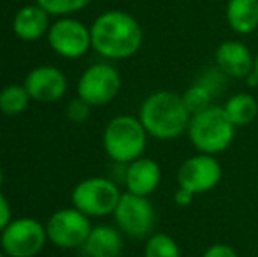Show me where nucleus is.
I'll use <instances>...</instances> for the list:
<instances>
[{
	"instance_id": "24",
	"label": "nucleus",
	"mask_w": 258,
	"mask_h": 257,
	"mask_svg": "<svg viewBox=\"0 0 258 257\" xmlns=\"http://www.w3.org/2000/svg\"><path fill=\"white\" fill-rule=\"evenodd\" d=\"M67 117L74 122H85L90 117V104L86 100H83L81 97L72 100L67 108Z\"/></svg>"
},
{
	"instance_id": "14",
	"label": "nucleus",
	"mask_w": 258,
	"mask_h": 257,
	"mask_svg": "<svg viewBox=\"0 0 258 257\" xmlns=\"http://www.w3.org/2000/svg\"><path fill=\"white\" fill-rule=\"evenodd\" d=\"M162 180V169L158 162L148 157H139L137 161L130 162L125 171V185L128 192L148 197L153 194Z\"/></svg>"
},
{
	"instance_id": "20",
	"label": "nucleus",
	"mask_w": 258,
	"mask_h": 257,
	"mask_svg": "<svg viewBox=\"0 0 258 257\" xmlns=\"http://www.w3.org/2000/svg\"><path fill=\"white\" fill-rule=\"evenodd\" d=\"M144 257H181V250L172 236L158 233L148 238L146 247H144Z\"/></svg>"
},
{
	"instance_id": "2",
	"label": "nucleus",
	"mask_w": 258,
	"mask_h": 257,
	"mask_svg": "<svg viewBox=\"0 0 258 257\" xmlns=\"http://www.w3.org/2000/svg\"><path fill=\"white\" fill-rule=\"evenodd\" d=\"M139 120L150 136L167 141L176 139L186 132L191 115L179 93L162 90L144 99L139 111Z\"/></svg>"
},
{
	"instance_id": "1",
	"label": "nucleus",
	"mask_w": 258,
	"mask_h": 257,
	"mask_svg": "<svg viewBox=\"0 0 258 257\" xmlns=\"http://www.w3.org/2000/svg\"><path fill=\"white\" fill-rule=\"evenodd\" d=\"M92 46L105 59H130L143 44V30L132 14L125 11H109L100 14L90 28Z\"/></svg>"
},
{
	"instance_id": "11",
	"label": "nucleus",
	"mask_w": 258,
	"mask_h": 257,
	"mask_svg": "<svg viewBox=\"0 0 258 257\" xmlns=\"http://www.w3.org/2000/svg\"><path fill=\"white\" fill-rule=\"evenodd\" d=\"M49 44L58 55L67 57V59H78L85 55L92 46V34L90 30L76 20H60L53 23L48 30Z\"/></svg>"
},
{
	"instance_id": "4",
	"label": "nucleus",
	"mask_w": 258,
	"mask_h": 257,
	"mask_svg": "<svg viewBox=\"0 0 258 257\" xmlns=\"http://www.w3.org/2000/svg\"><path fill=\"white\" fill-rule=\"evenodd\" d=\"M148 143V132L139 118H112L104 130V148L107 155L118 164H130L143 157Z\"/></svg>"
},
{
	"instance_id": "21",
	"label": "nucleus",
	"mask_w": 258,
	"mask_h": 257,
	"mask_svg": "<svg viewBox=\"0 0 258 257\" xmlns=\"http://www.w3.org/2000/svg\"><path fill=\"white\" fill-rule=\"evenodd\" d=\"M183 102L186 106V110L190 111V115H197L201 111H206L207 108L213 106V93L206 88L201 83H194L191 86H188L184 90L183 95Z\"/></svg>"
},
{
	"instance_id": "5",
	"label": "nucleus",
	"mask_w": 258,
	"mask_h": 257,
	"mask_svg": "<svg viewBox=\"0 0 258 257\" xmlns=\"http://www.w3.org/2000/svg\"><path fill=\"white\" fill-rule=\"evenodd\" d=\"M118 227L132 238L150 236L156 224V212L151 201L144 195L132 192L121 194L114 210Z\"/></svg>"
},
{
	"instance_id": "23",
	"label": "nucleus",
	"mask_w": 258,
	"mask_h": 257,
	"mask_svg": "<svg viewBox=\"0 0 258 257\" xmlns=\"http://www.w3.org/2000/svg\"><path fill=\"white\" fill-rule=\"evenodd\" d=\"M223 72L220 71L218 67H211L207 69L204 74L199 78L197 83H201V85H204L207 90H209L211 93H213L214 97L218 95V93L221 92V88H223Z\"/></svg>"
},
{
	"instance_id": "12",
	"label": "nucleus",
	"mask_w": 258,
	"mask_h": 257,
	"mask_svg": "<svg viewBox=\"0 0 258 257\" xmlns=\"http://www.w3.org/2000/svg\"><path fill=\"white\" fill-rule=\"evenodd\" d=\"M214 62L228 78L246 79L253 72L255 57L241 41H223L214 52Z\"/></svg>"
},
{
	"instance_id": "8",
	"label": "nucleus",
	"mask_w": 258,
	"mask_h": 257,
	"mask_svg": "<svg viewBox=\"0 0 258 257\" xmlns=\"http://www.w3.org/2000/svg\"><path fill=\"white\" fill-rule=\"evenodd\" d=\"M121 78L109 64H95L85 71L78 85V93L90 106H104L118 95Z\"/></svg>"
},
{
	"instance_id": "16",
	"label": "nucleus",
	"mask_w": 258,
	"mask_h": 257,
	"mask_svg": "<svg viewBox=\"0 0 258 257\" xmlns=\"http://www.w3.org/2000/svg\"><path fill=\"white\" fill-rule=\"evenodd\" d=\"M123 250V238L119 231L109 226H97L92 229L83 252L88 257H119Z\"/></svg>"
},
{
	"instance_id": "29",
	"label": "nucleus",
	"mask_w": 258,
	"mask_h": 257,
	"mask_svg": "<svg viewBox=\"0 0 258 257\" xmlns=\"http://www.w3.org/2000/svg\"><path fill=\"white\" fill-rule=\"evenodd\" d=\"M2 178H4V176H2V169H0V185H2Z\"/></svg>"
},
{
	"instance_id": "25",
	"label": "nucleus",
	"mask_w": 258,
	"mask_h": 257,
	"mask_svg": "<svg viewBox=\"0 0 258 257\" xmlns=\"http://www.w3.org/2000/svg\"><path fill=\"white\" fill-rule=\"evenodd\" d=\"M202 257H239V254L232 247H228V245L214 243L211 247H207V250Z\"/></svg>"
},
{
	"instance_id": "18",
	"label": "nucleus",
	"mask_w": 258,
	"mask_h": 257,
	"mask_svg": "<svg viewBox=\"0 0 258 257\" xmlns=\"http://www.w3.org/2000/svg\"><path fill=\"white\" fill-rule=\"evenodd\" d=\"M221 108H223L225 115H227V118L232 122L234 127L249 125L258 117L256 99L251 93H246V92L235 93V95L228 97V100Z\"/></svg>"
},
{
	"instance_id": "28",
	"label": "nucleus",
	"mask_w": 258,
	"mask_h": 257,
	"mask_svg": "<svg viewBox=\"0 0 258 257\" xmlns=\"http://www.w3.org/2000/svg\"><path fill=\"white\" fill-rule=\"evenodd\" d=\"M253 76L256 78V83H258V55L255 57V65H253V72H251Z\"/></svg>"
},
{
	"instance_id": "6",
	"label": "nucleus",
	"mask_w": 258,
	"mask_h": 257,
	"mask_svg": "<svg viewBox=\"0 0 258 257\" xmlns=\"http://www.w3.org/2000/svg\"><path fill=\"white\" fill-rule=\"evenodd\" d=\"M118 187L105 178H90L81 182L72 192L74 206L88 217H104L114 213L119 202Z\"/></svg>"
},
{
	"instance_id": "13",
	"label": "nucleus",
	"mask_w": 258,
	"mask_h": 257,
	"mask_svg": "<svg viewBox=\"0 0 258 257\" xmlns=\"http://www.w3.org/2000/svg\"><path fill=\"white\" fill-rule=\"evenodd\" d=\"M25 88L28 95L41 102L58 100L67 90V79L56 67H37L27 76Z\"/></svg>"
},
{
	"instance_id": "27",
	"label": "nucleus",
	"mask_w": 258,
	"mask_h": 257,
	"mask_svg": "<svg viewBox=\"0 0 258 257\" xmlns=\"http://www.w3.org/2000/svg\"><path fill=\"white\" fill-rule=\"evenodd\" d=\"M194 197H195L194 194L179 187V189L176 190V195H174V201H176L177 206H183V208H186V206H190L191 202H194Z\"/></svg>"
},
{
	"instance_id": "30",
	"label": "nucleus",
	"mask_w": 258,
	"mask_h": 257,
	"mask_svg": "<svg viewBox=\"0 0 258 257\" xmlns=\"http://www.w3.org/2000/svg\"><path fill=\"white\" fill-rule=\"evenodd\" d=\"M0 257H4V255H2V254H0Z\"/></svg>"
},
{
	"instance_id": "9",
	"label": "nucleus",
	"mask_w": 258,
	"mask_h": 257,
	"mask_svg": "<svg viewBox=\"0 0 258 257\" xmlns=\"http://www.w3.org/2000/svg\"><path fill=\"white\" fill-rule=\"evenodd\" d=\"M48 233L34 219H20L2 231V248L11 257H34L44 247Z\"/></svg>"
},
{
	"instance_id": "17",
	"label": "nucleus",
	"mask_w": 258,
	"mask_h": 257,
	"mask_svg": "<svg viewBox=\"0 0 258 257\" xmlns=\"http://www.w3.org/2000/svg\"><path fill=\"white\" fill-rule=\"evenodd\" d=\"M225 14L235 34L248 35L258 28V0H228Z\"/></svg>"
},
{
	"instance_id": "10",
	"label": "nucleus",
	"mask_w": 258,
	"mask_h": 257,
	"mask_svg": "<svg viewBox=\"0 0 258 257\" xmlns=\"http://www.w3.org/2000/svg\"><path fill=\"white\" fill-rule=\"evenodd\" d=\"M92 224L88 215L74 210H60L49 219L46 233L54 245L61 248H76L83 247L92 233Z\"/></svg>"
},
{
	"instance_id": "26",
	"label": "nucleus",
	"mask_w": 258,
	"mask_h": 257,
	"mask_svg": "<svg viewBox=\"0 0 258 257\" xmlns=\"http://www.w3.org/2000/svg\"><path fill=\"white\" fill-rule=\"evenodd\" d=\"M11 224V208L6 197L0 194V231H4Z\"/></svg>"
},
{
	"instance_id": "3",
	"label": "nucleus",
	"mask_w": 258,
	"mask_h": 257,
	"mask_svg": "<svg viewBox=\"0 0 258 257\" xmlns=\"http://www.w3.org/2000/svg\"><path fill=\"white\" fill-rule=\"evenodd\" d=\"M188 137L199 153L218 155L232 144L235 127L227 118L221 106H211L206 111L191 115Z\"/></svg>"
},
{
	"instance_id": "19",
	"label": "nucleus",
	"mask_w": 258,
	"mask_h": 257,
	"mask_svg": "<svg viewBox=\"0 0 258 257\" xmlns=\"http://www.w3.org/2000/svg\"><path fill=\"white\" fill-rule=\"evenodd\" d=\"M28 95L27 88L20 85H11L0 92V111L4 115H20L21 111L27 110L28 106Z\"/></svg>"
},
{
	"instance_id": "22",
	"label": "nucleus",
	"mask_w": 258,
	"mask_h": 257,
	"mask_svg": "<svg viewBox=\"0 0 258 257\" xmlns=\"http://www.w3.org/2000/svg\"><path fill=\"white\" fill-rule=\"evenodd\" d=\"M90 4V0H37V6H41L49 14H69L83 9Z\"/></svg>"
},
{
	"instance_id": "15",
	"label": "nucleus",
	"mask_w": 258,
	"mask_h": 257,
	"mask_svg": "<svg viewBox=\"0 0 258 257\" xmlns=\"http://www.w3.org/2000/svg\"><path fill=\"white\" fill-rule=\"evenodd\" d=\"M49 13L41 6H27L20 9L14 16V34L23 41H35L49 30Z\"/></svg>"
},
{
	"instance_id": "7",
	"label": "nucleus",
	"mask_w": 258,
	"mask_h": 257,
	"mask_svg": "<svg viewBox=\"0 0 258 257\" xmlns=\"http://www.w3.org/2000/svg\"><path fill=\"white\" fill-rule=\"evenodd\" d=\"M223 169L214 155L197 153L186 159L177 169V185L194 195L206 194L220 183Z\"/></svg>"
}]
</instances>
